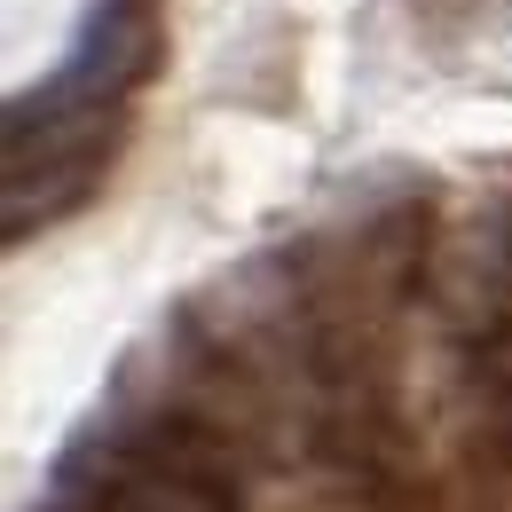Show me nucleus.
<instances>
[{"mask_svg": "<svg viewBox=\"0 0 512 512\" xmlns=\"http://www.w3.org/2000/svg\"><path fill=\"white\" fill-rule=\"evenodd\" d=\"M457 339H481L512 323V190H489L457 213H434L426 245V292H418Z\"/></svg>", "mask_w": 512, "mask_h": 512, "instance_id": "f257e3e1", "label": "nucleus"}, {"mask_svg": "<svg viewBox=\"0 0 512 512\" xmlns=\"http://www.w3.org/2000/svg\"><path fill=\"white\" fill-rule=\"evenodd\" d=\"M158 64V24L142 0H103V16L87 24L79 56L64 64V79L40 95V103H119L142 71Z\"/></svg>", "mask_w": 512, "mask_h": 512, "instance_id": "7ed1b4c3", "label": "nucleus"}, {"mask_svg": "<svg viewBox=\"0 0 512 512\" xmlns=\"http://www.w3.org/2000/svg\"><path fill=\"white\" fill-rule=\"evenodd\" d=\"M56 473H71V481L87 489V512H237V497L205 489L190 473H166V465H150V457H127V449H111L103 434H87L79 449H64Z\"/></svg>", "mask_w": 512, "mask_h": 512, "instance_id": "f03ea898", "label": "nucleus"}, {"mask_svg": "<svg viewBox=\"0 0 512 512\" xmlns=\"http://www.w3.org/2000/svg\"><path fill=\"white\" fill-rule=\"evenodd\" d=\"M95 182H103L95 158H64V166H8V237H32V221H64Z\"/></svg>", "mask_w": 512, "mask_h": 512, "instance_id": "20e7f679", "label": "nucleus"}]
</instances>
